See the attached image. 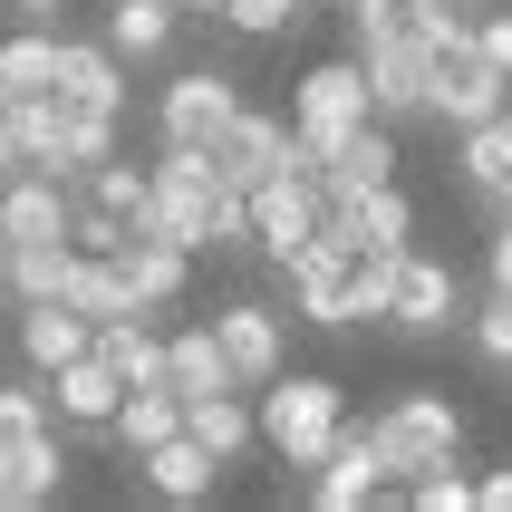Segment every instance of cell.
Listing matches in <instances>:
<instances>
[{
    "label": "cell",
    "mask_w": 512,
    "mask_h": 512,
    "mask_svg": "<svg viewBox=\"0 0 512 512\" xmlns=\"http://www.w3.org/2000/svg\"><path fill=\"white\" fill-rule=\"evenodd\" d=\"M300 10H310V0H223L213 20H232L242 39H281V29H300Z\"/></svg>",
    "instance_id": "1f68e13d"
},
{
    "label": "cell",
    "mask_w": 512,
    "mask_h": 512,
    "mask_svg": "<svg viewBox=\"0 0 512 512\" xmlns=\"http://www.w3.org/2000/svg\"><path fill=\"white\" fill-rule=\"evenodd\" d=\"M68 261H78L68 232L58 242H10V300H58L68 290Z\"/></svg>",
    "instance_id": "83f0119b"
},
{
    "label": "cell",
    "mask_w": 512,
    "mask_h": 512,
    "mask_svg": "<svg viewBox=\"0 0 512 512\" xmlns=\"http://www.w3.org/2000/svg\"><path fill=\"white\" fill-rule=\"evenodd\" d=\"M97 358H107L126 387H155L165 377V339H155V310H116V319H97Z\"/></svg>",
    "instance_id": "d6986e66"
},
{
    "label": "cell",
    "mask_w": 512,
    "mask_h": 512,
    "mask_svg": "<svg viewBox=\"0 0 512 512\" xmlns=\"http://www.w3.org/2000/svg\"><path fill=\"white\" fill-rule=\"evenodd\" d=\"M406 503H416V512H474V474L435 464V474H416V484H406Z\"/></svg>",
    "instance_id": "d6a6232c"
},
{
    "label": "cell",
    "mask_w": 512,
    "mask_h": 512,
    "mask_svg": "<svg viewBox=\"0 0 512 512\" xmlns=\"http://www.w3.org/2000/svg\"><path fill=\"white\" fill-rule=\"evenodd\" d=\"M58 97L78 116H126V58L107 39H58Z\"/></svg>",
    "instance_id": "4fadbf2b"
},
{
    "label": "cell",
    "mask_w": 512,
    "mask_h": 512,
    "mask_svg": "<svg viewBox=\"0 0 512 512\" xmlns=\"http://www.w3.org/2000/svg\"><path fill=\"white\" fill-rule=\"evenodd\" d=\"M116 271H126V290H136V310H165L174 290H184V271H194V252H174L165 232H126V242H116Z\"/></svg>",
    "instance_id": "e0dca14e"
},
{
    "label": "cell",
    "mask_w": 512,
    "mask_h": 512,
    "mask_svg": "<svg viewBox=\"0 0 512 512\" xmlns=\"http://www.w3.org/2000/svg\"><path fill=\"white\" fill-rule=\"evenodd\" d=\"M281 165H290V126H281V116L232 107V126L213 136V174H223L232 194H252L261 174H281Z\"/></svg>",
    "instance_id": "7c38bea8"
},
{
    "label": "cell",
    "mask_w": 512,
    "mask_h": 512,
    "mask_svg": "<svg viewBox=\"0 0 512 512\" xmlns=\"http://www.w3.org/2000/svg\"><path fill=\"white\" fill-rule=\"evenodd\" d=\"M0 290H10V242H0Z\"/></svg>",
    "instance_id": "ab89813d"
},
{
    "label": "cell",
    "mask_w": 512,
    "mask_h": 512,
    "mask_svg": "<svg viewBox=\"0 0 512 512\" xmlns=\"http://www.w3.org/2000/svg\"><path fill=\"white\" fill-rule=\"evenodd\" d=\"M252 426L271 435V455H281V464H300V474H310V464L329 455V435L348 426L339 377H271V387H261V416H252Z\"/></svg>",
    "instance_id": "7a4b0ae2"
},
{
    "label": "cell",
    "mask_w": 512,
    "mask_h": 512,
    "mask_svg": "<svg viewBox=\"0 0 512 512\" xmlns=\"http://www.w3.org/2000/svg\"><path fill=\"white\" fill-rule=\"evenodd\" d=\"M281 281H290V300H300L310 329H358V252H348V242L310 232V242L281 261Z\"/></svg>",
    "instance_id": "277c9868"
},
{
    "label": "cell",
    "mask_w": 512,
    "mask_h": 512,
    "mask_svg": "<svg viewBox=\"0 0 512 512\" xmlns=\"http://www.w3.org/2000/svg\"><path fill=\"white\" fill-rule=\"evenodd\" d=\"M87 203H107V213H126V223H145V174L136 165H87Z\"/></svg>",
    "instance_id": "4dcf8cb0"
},
{
    "label": "cell",
    "mask_w": 512,
    "mask_h": 512,
    "mask_svg": "<svg viewBox=\"0 0 512 512\" xmlns=\"http://www.w3.org/2000/svg\"><path fill=\"white\" fill-rule=\"evenodd\" d=\"M474 49H484L493 68L512 78V10H484V20H474Z\"/></svg>",
    "instance_id": "e575fe53"
},
{
    "label": "cell",
    "mask_w": 512,
    "mask_h": 512,
    "mask_svg": "<svg viewBox=\"0 0 512 512\" xmlns=\"http://www.w3.org/2000/svg\"><path fill=\"white\" fill-rule=\"evenodd\" d=\"M319 232H329V242H348V252H406L416 213H406V194H397V184H358V194H329Z\"/></svg>",
    "instance_id": "9c48e42d"
},
{
    "label": "cell",
    "mask_w": 512,
    "mask_h": 512,
    "mask_svg": "<svg viewBox=\"0 0 512 512\" xmlns=\"http://www.w3.org/2000/svg\"><path fill=\"white\" fill-rule=\"evenodd\" d=\"M368 107V58H319L310 78H300V97H290V145H319L339 136V126H358Z\"/></svg>",
    "instance_id": "5b68a950"
},
{
    "label": "cell",
    "mask_w": 512,
    "mask_h": 512,
    "mask_svg": "<svg viewBox=\"0 0 512 512\" xmlns=\"http://www.w3.org/2000/svg\"><path fill=\"white\" fill-rule=\"evenodd\" d=\"M68 310L87 319H116V310H136V290H126V271H116V252H78L68 261V290H58Z\"/></svg>",
    "instance_id": "484cf974"
},
{
    "label": "cell",
    "mask_w": 512,
    "mask_h": 512,
    "mask_svg": "<svg viewBox=\"0 0 512 512\" xmlns=\"http://www.w3.org/2000/svg\"><path fill=\"white\" fill-rule=\"evenodd\" d=\"M87 339H97V319H87V310H68V300H20V358H29L39 377L68 368Z\"/></svg>",
    "instance_id": "ac0fdd59"
},
{
    "label": "cell",
    "mask_w": 512,
    "mask_h": 512,
    "mask_svg": "<svg viewBox=\"0 0 512 512\" xmlns=\"http://www.w3.org/2000/svg\"><path fill=\"white\" fill-rule=\"evenodd\" d=\"M184 435H194L213 464H232L261 426H252V406H242V387H223V397H184Z\"/></svg>",
    "instance_id": "603a6c76"
},
{
    "label": "cell",
    "mask_w": 512,
    "mask_h": 512,
    "mask_svg": "<svg viewBox=\"0 0 512 512\" xmlns=\"http://www.w3.org/2000/svg\"><path fill=\"white\" fill-rule=\"evenodd\" d=\"M474 503H484V512H512V464H493L484 484H474Z\"/></svg>",
    "instance_id": "d590c367"
},
{
    "label": "cell",
    "mask_w": 512,
    "mask_h": 512,
    "mask_svg": "<svg viewBox=\"0 0 512 512\" xmlns=\"http://www.w3.org/2000/svg\"><path fill=\"white\" fill-rule=\"evenodd\" d=\"M213 339H223V358H232V387H271V377L290 368V329H281L271 300H223V310H213Z\"/></svg>",
    "instance_id": "8992f818"
},
{
    "label": "cell",
    "mask_w": 512,
    "mask_h": 512,
    "mask_svg": "<svg viewBox=\"0 0 512 512\" xmlns=\"http://www.w3.org/2000/svg\"><path fill=\"white\" fill-rule=\"evenodd\" d=\"M387 493V455H377V435L368 426H339L329 435V455L310 464V503L319 512H358V503H377Z\"/></svg>",
    "instance_id": "52a82bcc"
},
{
    "label": "cell",
    "mask_w": 512,
    "mask_h": 512,
    "mask_svg": "<svg viewBox=\"0 0 512 512\" xmlns=\"http://www.w3.org/2000/svg\"><path fill=\"white\" fill-rule=\"evenodd\" d=\"M377 455H387V484H416V474H435V464H455L464 445V416L445 397H426V387H406V397H387V416H377Z\"/></svg>",
    "instance_id": "3957f363"
},
{
    "label": "cell",
    "mask_w": 512,
    "mask_h": 512,
    "mask_svg": "<svg viewBox=\"0 0 512 512\" xmlns=\"http://www.w3.org/2000/svg\"><path fill=\"white\" fill-rule=\"evenodd\" d=\"M387 319L397 329H455L464 319V281L445 271V261H416V252H397V281H387Z\"/></svg>",
    "instance_id": "8fae6325"
},
{
    "label": "cell",
    "mask_w": 512,
    "mask_h": 512,
    "mask_svg": "<svg viewBox=\"0 0 512 512\" xmlns=\"http://www.w3.org/2000/svg\"><path fill=\"white\" fill-rule=\"evenodd\" d=\"M512 107V78L493 68L484 49H474V29L445 10V29H435V49H426V116H445V126H484V116Z\"/></svg>",
    "instance_id": "6da1fadb"
},
{
    "label": "cell",
    "mask_w": 512,
    "mask_h": 512,
    "mask_svg": "<svg viewBox=\"0 0 512 512\" xmlns=\"http://www.w3.org/2000/svg\"><path fill=\"white\" fill-rule=\"evenodd\" d=\"M493 290H512V213H503V232H493Z\"/></svg>",
    "instance_id": "8d00e7d4"
},
{
    "label": "cell",
    "mask_w": 512,
    "mask_h": 512,
    "mask_svg": "<svg viewBox=\"0 0 512 512\" xmlns=\"http://www.w3.org/2000/svg\"><path fill=\"white\" fill-rule=\"evenodd\" d=\"M174 0H107V49L116 58H165L174 49Z\"/></svg>",
    "instance_id": "d4e9b609"
},
{
    "label": "cell",
    "mask_w": 512,
    "mask_h": 512,
    "mask_svg": "<svg viewBox=\"0 0 512 512\" xmlns=\"http://www.w3.org/2000/svg\"><path fill=\"white\" fill-rule=\"evenodd\" d=\"M107 435L126 445V455H145V445L184 435V397H174L165 377H155V387H126V397H116V416H107Z\"/></svg>",
    "instance_id": "7402d4cb"
},
{
    "label": "cell",
    "mask_w": 512,
    "mask_h": 512,
    "mask_svg": "<svg viewBox=\"0 0 512 512\" xmlns=\"http://www.w3.org/2000/svg\"><path fill=\"white\" fill-rule=\"evenodd\" d=\"M49 387H58V416L78 435H107V416H116V397H126V377L97 358V348H78L68 368H49Z\"/></svg>",
    "instance_id": "9a60e30c"
},
{
    "label": "cell",
    "mask_w": 512,
    "mask_h": 512,
    "mask_svg": "<svg viewBox=\"0 0 512 512\" xmlns=\"http://www.w3.org/2000/svg\"><path fill=\"white\" fill-rule=\"evenodd\" d=\"M377 116H426V49H358Z\"/></svg>",
    "instance_id": "cb8c5ba5"
},
{
    "label": "cell",
    "mask_w": 512,
    "mask_h": 512,
    "mask_svg": "<svg viewBox=\"0 0 512 512\" xmlns=\"http://www.w3.org/2000/svg\"><path fill=\"white\" fill-rule=\"evenodd\" d=\"M0 87H10V97H39V87H58V39H49V29L0 39Z\"/></svg>",
    "instance_id": "f1b7e54d"
},
{
    "label": "cell",
    "mask_w": 512,
    "mask_h": 512,
    "mask_svg": "<svg viewBox=\"0 0 512 512\" xmlns=\"http://www.w3.org/2000/svg\"><path fill=\"white\" fill-rule=\"evenodd\" d=\"M136 474H145V493H165V503H203L223 464L203 455L194 435H165V445H145V455H136Z\"/></svg>",
    "instance_id": "ffe728a7"
},
{
    "label": "cell",
    "mask_w": 512,
    "mask_h": 512,
    "mask_svg": "<svg viewBox=\"0 0 512 512\" xmlns=\"http://www.w3.org/2000/svg\"><path fill=\"white\" fill-rule=\"evenodd\" d=\"M445 10H455V0H348L358 49H435Z\"/></svg>",
    "instance_id": "2e32d148"
},
{
    "label": "cell",
    "mask_w": 512,
    "mask_h": 512,
    "mask_svg": "<svg viewBox=\"0 0 512 512\" xmlns=\"http://www.w3.org/2000/svg\"><path fill=\"white\" fill-rule=\"evenodd\" d=\"M232 107H242V87H232L223 68H184V78L165 87V107H155V126H165V145H213L232 126Z\"/></svg>",
    "instance_id": "30bf717a"
},
{
    "label": "cell",
    "mask_w": 512,
    "mask_h": 512,
    "mask_svg": "<svg viewBox=\"0 0 512 512\" xmlns=\"http://www.w3.org/2000/svg\"><path fill=\"white\" fill-rule=\"evenodd\" d=\"M58 493V435L20 445V455H0V512H39Z\"/></svg>",
    "instance_id": "4316f807"
},
{
    "label": "cell",
    "mask_w": 512,
    "mask_h": 512,
    "mask_svg": "<svg viewBox=\"0 0 512 512\" xmlns=\"http://www.w3.org/2000/svg\"><path fill=\"white\" fill-rule=\"evenodd\" d=\"M165 387H174V397H223V387H232V358H223V339H213V319L165 339Z\"/></svg>",
    "instance_id": "44dd1931"
},
{
    "label": "cell",
    "mask_w": 512,
    "mask_h": 512,
    "mask_svg": "<svg viewBox=\"0 0 512 512\" xmlns=\"http://www.w3.org/2000/svg\"><path fill=\"white\" fill-rule=\"evenodd\" d=\"M10 10H20V20H58V0H10Z\"/></svg>",
    "instance_id": "74e56055"
},
{
    "label": "cell",
    "mask_w": 512,
    "mask_h": 512,
    "mask_svg": "<svg viewBox=\"0 0 512 512\" xmlns=\"http://www.w3.org/2000/svg\"><path fill=\"white\" fill-rule=\"evenodd\" d=\"M58 232H68V184L20 165L0 184V242H58Z\"/></svg>",
    "instance_id": "5bb4252c"
},
{
    "label": "cell",
    "mask_w": 512,
    "mask_h": 512,
    "mask_svg": "<svg viewBox=\"0 0 512 512\" xmlns=\"http://www.w3.org/2000/svg\"><path fill=\"white\" fill-rule=\"evenodd\" d=\"M174 10H223V0H174Z\"/></svg>",
    "instance_id": "f35d334b"
},
{
    "label": "cell",
    "mask_w": 512,
    "mask_h": 512,
    "mask_svg": "<svg viewBox=\"0 0 512 512\" xmlns=\"http://www.w3.org/2000/svg\"><path fill=\"white\" fill-rule=\"evenodd\" d=\"M474 319V348H484V368H512V290H493L484 310H464Z\"/></svg>",
    "instance_id": "836d02e7"
},
{
    "label": "cell",
    "mask_w": 512,
    "mask_h": 512,
    "mask_svg": "<svg viewBox=\"0 0 512 512\" xmlns=\"http://www.w3.org/2000/svg\"><path fill=\"white\" fill-rule=\"evenodd\" d=\"M319 165V184L329 194H358V184H397V136H387V116H358V126H339V136L300 145Z\"/></svg>",
    "instance_id": "ba28073f"
},
{
    "label": "cell",
    "mask_w": 512,
    "mask_h": 512,
    "mask_svg": "<svg viewBox=\"0 0 512 512\" xmlns=\"http://www.w3.org/2000/svg\"><path fill=\"white\" fill-rule=\"evenodd\" d=\"M49 435V387H0V455Z\"/></svg>",
    "instance_id": "f546056e"
}]
</instances>
